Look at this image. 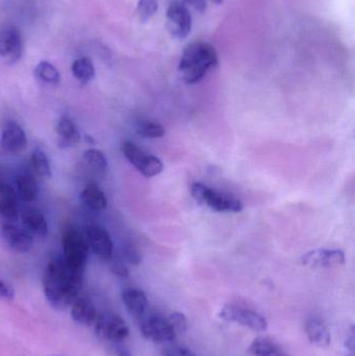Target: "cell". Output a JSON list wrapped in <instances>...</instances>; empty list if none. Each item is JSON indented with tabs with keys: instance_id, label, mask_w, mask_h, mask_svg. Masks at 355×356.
Instances as JSON below:
<instances>
[{
	"instance_id": "cell-1",
	"label": "cell",
	"mask_w": 355,
	"mask_h": 356,
	"mask_svg": "<svg viewBox=\"0 0 355 356\" xmlns=\"http://www.w3.org/2000/svg\"><path fill=\"white\" fill-rule=\"evenodd\" d=\"M85 270L73 267L64 257H56L48 264L43 277L44 294L49 305L58 311L72 305L83 286Z\"/></svg>"
},
{
	"instance_id": "cell-2",
	"label": "cell",
	"mask_w": 355,
	"mask_h": 356,
	"mask_svg": "<svg viewBox=\"0 0 355 356\" xmlns=\"http://www.w3.org/2000/svg\"><path fill=\"white\" fill-rule=\"evenodd\" d=\"M218 65V54L210 44L194 42L183 50L179 65V74L188 85L199 83L208 71Z\"/></svg>"
},
{
	"instance_id": "cell-3",
	"label": "cell",
	"mask_w": 355,
	"mask_h": 356,
	"mask_svg": "<svg viewBox=\"0 0 355 356\" xmlns=\"http://www.w3.org/2000/svg\"><path fill=\"white\" fill-rule=\"evenodd\" d=\"M192 197L204 207L218 213H240L243 211V202L235 195L220 192L201 182L191 186Z\"/></svg>"
},
{
	"instance_id": "cell-4",
	"label": "cell",
	"mask_w": 355,
	"mask_h": 356,
	"mask_svg": "<svg viewBox=\"0 0 355 356\" xmlns=\"http://www.w3.org/2000/svg\"><path fill=\"white\" fill-rule=\"evenodd\" d=\"M63 257L73 267L85 270L89 253L87 238L79 230L67 228L62 236Z\"/></svg>"
},
{
	"instance_id": "cell-5",
	"label": "cell",
	"mask_w": 355,
	"mask_h": 356,
	"mask_svg": "<svg viewBox=\"0 0 355 356\" xmlns=\"http://www.w3.org/2000/svg\"><path fill=\"white\" fill-rule=\"evenodd\" d=\"M219 318L231 323H237L252 332H263L268 327V322L258 312L238 305H226L221 309Z\"/></svg>"
},
{
	"instance_id": "cell-6",
	"label": "cell",
	"mask_w": 355,
	"mask_h": 356,
	"mask_svg": "<svg viewBox=\"0 0 355 356\" xmlns=\"http://www.w3.org/2000/svg\"><path fill=\"white\" fill-rule=\"evenodd\" d=\"M125 159L145 177H154L164 170V164L158 156L144 152L133 142H125L122 145Z\"/></svg>"
},
{
	"instance_id": "cell-7",
	"label": "cell",
	"mask_w": 355,
	"mask_h": 356,
	"mask_svg": "<svg viewBox=\"0 0 355 356\" xmlns=\"http://www.w3.org/2000/svg\"><path fill=\"white\" fill-rule=\"evenodd\" d=\"M94 328L101 340L112 343V345L123 343L129 337L126 322L120 316L110 312L99 314Z\"/></svg>"
},
{
	"instance_id": "cell-8",
	"label": "cell",
	"mask_w": 355,
	"mask_h": 356,
	"mask_svg": "<svg viewBox=\"0 0 355 356\" xmlns=\"http://www.w3.org/2000/svg\"><path fill=\"white\" fill-rule=\"evenodd\" d=\"M140 327H141L142 336L146 340L158 343V344L172 342L176 337V332L173 330L168 318L163 317L158 314H151V315L142 317Z\"/></svg>"
},
{
	"instance_id": "cell-9",
	"label": "cell",
	"mask_w": 355,
	"mask_h": 356,
	"mask_svg": "<svg viewBox=\"0 0 355 356\" xmlns=\"http://www.w3.org/2000/svg\"><path fill=\"white\" fill-rule=\"evenodd\" d=\"M23 54L20 31L13 25L0 27V56L10 64L18 62Z\"/></svg>"
},
{
	"instance_id": "cell-10",
	"label": "cell",
	"mask_w": 355,
	"mask_h": 356,
	"mask_svg": "<svg viewBox=\"0 0 355 356\" xmlns=\"http://www.w3.org/2000/svg\"><path fill=\"white\" fill-rule=\"evenodd\" d=\"M167 27L177 39H185L192 29V17L187 6L173 3L167 10Z\"/></svg>"
},
{
	"instance_id": "cell-11",
	"label": "cell",
	"mask_w": 355,
	"mask_h": 356,
	"mask_svg": "<svg viewBox=\"0 0 355 356\" xmlns=\"http://www.w3.org/2000/svg\"><path fill=\"white\" fill-rule=\"evenodd\" d=\"M89 249L92 252L104 261H108L112 259L114 244L110 234L99 225H91L87 228L85 232Z\"/></svg>"
},
{
	"instance_id": "cell-12",
	"label": "cell",
	"mask_w": 355,
	"mask_h": 356,
	"mask_svg": "<svg viewBox=\"0 0 355 356\" xmlns=\"http://www.w3.org/2000/svg\"><path fill=\"white\" fill-rule=\"evenodd\" d=\"M345 253L340 249H316L302 255V265L310 268H333L345 263Z\"/></svg>"
},
{
	"instance_id": "cell-13",
	"label": "cell",
	"mask_w": 355,
	"mask_h": 356,
	"mask_svg": "<svg viewBox=\"0 0 355 356\" xmlns=\"http://www.w3.org/2000/svg\"><path fill=\"white\" fill-rule=\"evenodd\" d=\"M0 218L6 223H15L19 218L18 195L0 170Z\"/></svg>"
},
{
	"instance_id": "cell-14",
	"label": "cell",
	"mask_w": 355,
	"mask_h": 356,
	"mask_svg": "<svg viewBox=\"0 0 355 356\" xmlns=\"http://www.w3.org/2000/svg\"><path fill=\"white\" fill-rule=\"evenodd\" d=\"M0 236L4 243L16 252L26 253L33 247V238L31 234L14 224L4 223L0 229Z\"/></svg>"
},
{
	"instance_id": "cell-15",
	"label": "cell",
	"mask_w": 355,
	"mask_h": 356,
	"mask_svg": "<svg viewBox=\"0 0 355 356\" xmlns=\"http://www.w3.org/2000/svg\"><path fill=\"white\" fill-rule=\"evenodd\" d=\"M27 145V138L22 127L15 122L8 121L2 129L0 146L8 154H19Z\"/></svg>"
},
{
	"instance_id": "cell-16",
	"label": "cell",
	"mask_w": 355,
	"mask_h": 356,
	"mask_svg": "<svg viewBox=\"0 0 355 356\" xmlns=\"http://www.w3.org/2000/svg\"><path fill=\"white\" fill-rule=\"evenodd\" d=\"M70 307L71 317L74 320L75 323L85 327H92L95 325L99 317V313L89 299L77 297L76 300Z\"/></svg>"
},
{
	"instance_id": "cell-17",
	"label": "cell",
	"mask_w": 355,
	"mask_h": 356,
	"mask_svg": "<svg viewBox=\"0 0 355 356\" xmlns=\"http://www.w3.org/2000/svg\"><path fill=\"white\" fill-rule=\"evenodd\" d=\"M122 300L127 311L135 317L142 318L147 313L149 302L145 293L140 289H125L122 293Z\"/></svg>"
},
{
	"instance_id": "cell-18",
	"label": "cell",
	"mask_w": 355,
	"mask_h": 356,
	"mask_svg": "<svg viewBox=\"0 0 355 356\" xmlns=\"http://www.w3.org/2000/svg\"><path fill=\"white\" fill-rule=\"evenodd\" d=\"M306 334L308 341L315 346L327 348L331 345V332L324 322L318 318H310L306 322Z\"/></svg>"
},
{
	"instance_id": "cell-19",
	"label": "cell",
	"mask_w": 355,
	"mask_h": 356,
	"mask_svg": "<svg viewBox=\"0 0 355 356\" xmlns=\"http://www.w3.org/2000/svg\"><path fill=\"white\" fill-rule=\"evenodd\" d=\"M23 229L31 236H46L48 234V224L45 216L37 209H26L22 213Z\"/></svg>"
},
{
	"instance_id": "cell-20",
	"label": "cell",
	"mask_w": 355,
	"mask_h": 356,
	"mask_svg": "<svg viewBox=\"0 0 355 356\" xmlns=\"http://www.w3.org/2000/svg\"><path fill=\"white\" fill-rule=\"evenodd\" d=\"M56 134L58 137V146L62 148H70L77 145L81 141V134L71 119L63 117L56 125Z\"/></svg>"
},
{
	"instance_id": "cell-21",
	"label": "cell",
	"mask_w": 355,
	"mask_h": 356,
	"mask_svg": "<svg viewBox=\"0 0 355 356\" xmlns=\"http://www.w3.org/2000/svg\"><path fill=\"white\" fill-rule=\"evenodd\" d=\"M81 201L85 207L93 211H102L106 209V195L97 184H89L81 193Z\"/></svg>"
},
{
	"instance_id": "cell-22",
	"label": "cell",
	"mask_w": 355,
	"mask_h": 356,
	"mask_svg": "<svg viewBox=\"0 0 355 356\" xmlns=\"http://www.w3.org/2000/svg\"><path fill=\"white\" fill-rule=\"evenodd\" d=\"M17 195L25 202H33L39 195L37 179L31 173H20L16 177Z\"/></svg>"
},
{
	"instance_id": "cell-23",
	"label": "cell",
	"mask_w": 355,
	"mask_h": 356,
	"mask_svg": "<svg viewBox=\"0 0 355 356\" xmlns=\"http://www.w3.org/2000/svg\"><path fill=\"white\" fill-rule=\"evenodd\" d=\"M249 353L254 356H290L274 341L258 338L250 344Z\"/></svg>"
},
{
	"instance_id": "cell-24",
	"label": "cell",
	"mask_w": 355,
	"mask_h": 356,
	"mask_svg": "<svg viewBox=\"0 0 355 356\" xmlns=\"http://www.w3.org/2000/svg\"><path fill=\"white\" fill-rule=\"evenodd\" d=\"M71 70H72L73 76L83 85L89 83L95 77V68H94L93 63L88 58H81L74 60Z\"/></svg>"
},
{
	"instance_id": "cell-25",
	"label": "cell",
	"mask_w": 355,
	"mask_h": 356,
	"mask_svg": "<svg viewBox=\"0 0 355 356\" xmlns=\"http://www.w3.org/2000/svg\"><path fill=\"white\" fill-rule=\"evenodd\" d=\"M83 160H85V164L95 172L104 175L108 170V160L100 150L95 149V148L85 150L83 152Z\"/></svg>"
},
{
	"instance_id": "cell-26",
	"label": "cell",
	"mask_w": 355,
	"mask_h": 356,
	"mask_svg": "<svg viewBox=\"0 0 355 356\" xmlns=\"http://www.w3.org/2000/svg\"><path fill=\"white\" fill-rule=\"evenodd\" d=\"M35 75L40 81L48 83V85H58L60 83V76L58 69L46 60L40 62L37 65L35 69Z\"/></svg>"
},
{
	"instance_id": "cell-27",
	"label": "cell",
	"mask_w": 355,
	"mask_h": 356,
	"mask_svg": "<svg viewBox=\"0 0 355 356\" xmlns=\"http://www.w3.org/2000/svg\"><path fill=\"white\" fill-rule=\"evenodd\" d=\"M31 164H33V170L38 177L44 178V179H48L51 177L49 161L43 150L39 149V148L33 150V154H31Z\"/></svg>"
},
{
	"instance_id": "cell-28",
	"label": "cell",
	"mask_w": 355,
	"mask_h": 356,
	"mask_svg": "<svg viewBox=\"0 0 355 356\" xmlns=\"http://www.w3.org/2000/svg\"><path fill=\"white\" fill-rule=\"evenodd\" d=\"M137 133L141 137L148 139H158L163 138L166 134V129L160 123L151 120H142L138 123Z\"/></svg>"
},
{
	"instance_id": "cell-29",
	"label": "cell",
	"mask_w": 355,
	"mask_h": 356,
	"mask_svg": "<svg viewBox=\"0 0 355 356\" xmlns=\"http://www.w3.org/2000/svg\"><path fill=\"white\" fill-rule=\"evenodd\" d=\"M158 0H139L138 2V14L142 22H147L158 12Z\"/></svg>"
},
{
	"instance_id": "cell-30",
	"label": "cell",
	"mask_w": 355,
	"mask_h": 356,
	"mask_svg": "<svg viewBox=\"0 0 355 356\" xmlns=\"http://www.w3.org/2000/svg\"><path fill=\"white\" fill-rule=\"evenodd\" d=\"M168 320L176 334H179H179H183V332L187 330L188 320L183 314L179 313V312L171 314L168 317Z\"/></svg>"
},
{
	"instance_id": "cell-31",
	"label": "cell",
	"mask_w": 355,
	"mask_h": 356,
	"mask_svg": "<svg viewBox=\"0 0 355 356\" xmlns=\"http://www.w3.org/2000/svg\"><path fill=\"white\" fill-rule=\"evenodd\" d=\"M123 255H124L125 261H127V263L131 264V265H139L141 263V254L133 245H126L124 251H123Z\"/></svg>"
},
{
	"instance_id": "cell-32",
	"label": "cell",
	"mask_w": 355,
	"mask_h": 356,
	"mask_svg": "<svg viewBox=\"0 0 355 356\" xmlns=\"http://www.w3.org/2000/svg\"><path fill=\"white\" fill-rule=\"evenodd\" d=\"M110 271L120 277H127L129 275V269L123 261H115L110 264Z\"/></svg>"
},
{
	"instance_id": "cell-33",
	"label": "cell",
	"mask_w": 355,
	"mask_h": 356,
	"mask_svg": "<svg viewBox=\"0 0 355 356\" xmlns=\"http://www.w3.org/2000/svg\"><path fill=\"white\" fill-rule=\"evenodd\" d=\"M15 297L14 289L8 286L6 282L0 280V298L6 299V300H12Z\"/></svg>"
},
{
	"instance_id": "cell-34",
	"label": "cell",
	"mask_w": 355,
	"mask_h": 356,
	"mask_svg": "<svg viewBox=\"0 0 355 356\" xmlns=\"http://www.w3.org/2000/svg\"><path fill=\"white\" fill-rule=\"evenodd\" d=\"M183 4L200 13H204L206 8V0H183Z\"/></svg>"
},
{
	"instance_id": "cell-35",
	"label": "cell",
	"mask_w": 355,
	"mask_h": 356,
	"mask_svg": "<svg viewBox=\"0 0 355 356\" xmlns=\"http://www.w3.org/2000/svg\"><path fill=\"white\" fill-rule=\"evenodd\" d=\"M165 356H196L187 347H173L170 350L167 351Z\"/></svg>"
},
{
	"instance_id": "cell-36",
	"label": "cell",
	"mask_w": 355,
	"mask_h": 356,
	"mask_svg": "<svg viewBox=\"0 0 355 356\" xmlns=\"http://www.w3.org/2000/svg\"><path fill=\"white\" fill-rule=\"evenodd\" d=\"M113 350H114L116 356H131V351H129V348L125 347L122 343H119V344H113Z\"/></svg>"
},
{
	"instance_id": "cell-37",
	"label": "cell",
	"mask_w": 355,
	"mask_h": 356,
	"mask_svg": "<svg viewBox=\"0 0 355 356\" xmlns=\"http://www.w3.org/2000/svg\"><path fill=\"white\" fill-rule=\"evenodd\" d=\"M213 2H215L216 4H221L223 2V0H212Z\"/></svg>"
}]
</instances>
